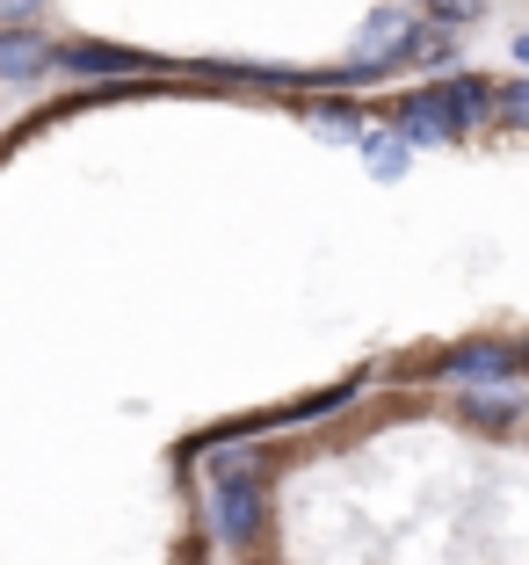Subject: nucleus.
Listing matches in <instances>:
<instances>
[{
	"label": "nucleus",
	"instance_id": "nucleus-1",
	"mask_svg": "<svg viewBox=\"0 0 529 565\" xmlns=\"http://www.w3.org/2000/svg\"><path fill=\"white\" fill-rule=\"evenodd\" d=\"M414 30L421 22H406L399 8H378V15L363 22V36H356V51H348V81H378V73H392L406 51H414Z\"/></svg>",
	"mask_w": 529,
	"mask_h": 565
},
{
	"label": "nucleus",
	"instance_id": "nucleus-3",
	"mask_svg": "<svg viewBox=\"0 0 529 565\" xmlns=\"http://www.w3.org/2000/svg\"><path fill=\"white\" fill-rule=\"evenodd\" d=\"M211 530H218V544H254V530H262V486L254 479H218Z\"/></svg>",
	"mask_w": 529,
	"mask_h": 565
},
{
	"label": "nucleus",
	"instance_id": "nucleus-7",
	"mask_svg": "<svg viewBox=\"0 0 529 565\" xmlns=\"http://www.w3.org/2000/svg\"><path fill=\"white\" fill-rule=\"evenodd\" d=\"M73 73H146V58L138 51H109V44H73V51H59Z\"/></svg>",
	"mask_w": 529,
	"mask_h": 565
},
{
	"label": "nucleus",
	"instance_id": "nucleus-8",
	"mask_svg": "<svg viewBox=\"0 0 529 565\" xmlns=\"http://www.w3.org/2000/svg\"><path fill=\"white\" fill-rule=\"evenodd\" d=\"M406 146H414L406 131H370V138H363L370 174H378V182H399V174H406Z\"/></svg>",
	"mask_w": 529,
	"mask_h": 565
},
{
	"label": "nucleus",
	"instance_id": "nucleus-12",
	"mask_svg": "<svg viewBox=\"0 0 529 565\" xmlns=\"http://www.w3.org/2000/svg\"><path fill=\"white\" fill-rule=\"evenodd\" d=\"M36 8H44V0H0V22H30Z\"/></svg>",
	"mask_w": 529,
	"mask_h": 565
},
{
	"label": "nucleus",
	"instance_id": "nucleus-13",
	"mask_svg": "<svg viewBox=\"0 0 529 565\" xmlns=\"http://www.w3.org/2000/svg\"><path fill=\"white\" fill-rule=\"evenodd\" d=\"M313 124H319V131H356V117H348V109H319Z\"/></svg>",
	"mask_w": 529,
	"mask_h": 565
},
{
	"label": "nucleus",
	"instance_id": "nucleus-10",
	"mask_svg": "<svg viewBox=\"0 0 529 565\" xmlns=\"http://www.w3.org/2000/svg\"><path fill=\"white\" fill-rule=\"evenodd\" d=\"M500 124H508V131H529V81L500 87Z\"/></svg>",
	"mask_w": 529,
	"mask_h": 565
},
{
	"label": "nucleus",
	"instance_id": "nucleus-14",
	"mask_svg": "<svg viewBox=\"0 0 529 565\" xmlns=\"http://www.w3.org/2000/svg\"><path fill=\"white\" fill-rule=\"evenodd\" d=\"M515 58H522V66H529V30H522V36H515Z\"/></svg>",
	"mask_w": 529,
	"mask_h": 565
},
{
	"label": "nucleus",
	"instance_id": "nucleus-4",
	"mask_svg": "<svg viewBox=\"0 0 529 565\" xmlns=\"http://www.w3.org/2000/svg\"><path fill=\"white\" fill-rule=\"evenodd\" d=\"M443 370H449V384H500V377H515V349H500V341H472V349H457Z\"/></svg>",
	"mask_w": 529,
	"mask_h": 565
},
{
	"label": "nucleus",
	"instance_id": "nucleus-2",
	"mask_svg": "<svg viewBox=\"0 0 529 565\" xmlns=\"http://www.w3.org/2000/svg\"><path fill=\"white\" fill-rule=\"evenodd\" d=\"M399 131L414 138V146H457L472 124H464V109L449 102V87H421V95H406V109H399Z\"/></svg>",
	"mask_w": 529,
	"mask_h": 565
},
{
	"label": "nucleus",
	"instance_id": "nucleus-9",
	"mask_svg": "<svg viewBox=\"0 0 529 565\" xmlns=\"http://www.w3.org/2000/svg\"><path fill=\"white\" fill-rule=\"evenodd\" d=\"M449 51H457V36H449V22H429V30H414V51H406V58H421V66H443Z\"/></svg>",
	"mask_w": 529,
	"mask_h": 565
},
{
	"label": "nucleus",
	"instance_id": "nucleus-11",
	"mask_svg": "<svg viewBox=\"0 0 529 565\" xmlns=\"http://www.w3.org/2000/svg\"><path fill=\"white\" fill-rule=\"evenodd\" d=\"M435 22H479L486 15V0H429Z\"/></svg>",
	"mask_w": 529,
	"mask_h": 565
},
{
	"label": "nucleus",
	"instance_id": "nucleus-6",
	"mask_svg": "<svg viewBox=\"0 0 529 565\" xmlns=\"http://www.w3.org/2000/svg\"><path fill=\"white\" fill-rule=\"evenodd\" d=\"M59 51L44 44V36H30V30H8L0 36V81H30V73H44Z\"/></svg>",
	"mask_w": 529,
	"mask_h": 565
},
{
	"label": "nucleus",
	"instance_id": "nucleus-5",
	"mask_svg": "<svg viewBox=\"0 0 529 565\" xmlns=\"http://www.w3.org/2000/svg\"><path fill=\"white\" fill-rule=\"evenodd\" d=\"M515 414H522V392H515L508 377H500V384H472V392H464V420H479V428H508Z\"/></svg>",
	"mask_w": 529,
	"mask_h": 565
}]
</instances>
